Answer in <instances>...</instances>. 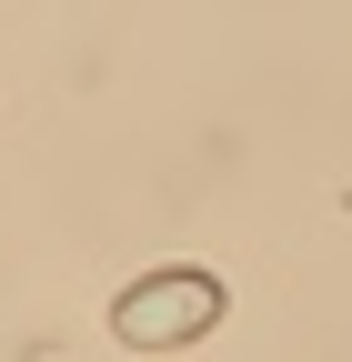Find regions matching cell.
Listing matches in <instances>:
<instances>
[{
  "label": "cell",
  "mask_w": 352,
  "mask_h": 362,
  "mask_svg": "<svg viewBox=\"0 0 352 362\" xmlns=\"http://www.w3.org/2000/svg\"><path fill=\"white\" fill-rule=\"evenodd\" d=\"M211 312H222V282H201V272H161V282L121 292L111 332H121V342H151V352H171V342H192Z\"/></svg>",
  "instance_id": "obj_1"
}]
</instances>
